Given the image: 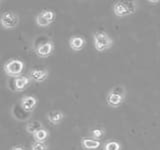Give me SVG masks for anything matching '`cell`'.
Listing matches in <instances>:
<instances>
[{"label":"cell","instance_id":"obj_1","mask_svg":"<svg viewBox=\"0 0 160 150\" xmlns=\"http://www.w3.org/2000/svg\"><path fill=\"white\" fill-rule=\"evenodd\" d=\"M23 69H24V62L22 60L16 59V58H11L7 60V61L4 63V66H3V70L5 74L8 75L9 77H14V78L21 76Z\"/></svg>","mask_w":160,"mask_h":150},{"label":"cell","instance_id":"obj_2","mask_svg":"<svg viewBox=\"0 0 160 150\" xmlns=\"http://www.w3.org/2000/svg\"><path fill=\"white\" fill-rule=\"evenodd\" d=\"M93 44L94 48L98 52H104L105 50H108L112 47L113 40L106 32L98 31L95 32L93 35Z\"/></svg>","mask_w":160,"mask_h":150},{"label":"cell","instance_id":"obj_3","mask_svg":"<svg viewBox=\"0 0 160 150\" xmlns=\"http://www.w3.org/2000/svg\"><path fill=\"white\" fill-rule=\"evenodd\" d=\"M125 99V91L122 87H114L108 92L106 96V103L112 108H117Z\"/></svg>","mask_w":160,"mask_h":150},{"label":"cell","instance_id":"obj_4","mask_svg":"<svg viewBox=\"0 0 160 150\" xmlns=\"http://www.w3.org/2000/svg\"><path fill=\"white\" fill-rule=\"evenodd\" d=\"M136 11V4L135 2L127 1H116L113 4V12L117 17L128 16Z\"/></svg>","mask_w":160,"mask_h":150},{"label":"cell","instance_id":"obj_5","mask_svg":"<svg viewBox=\"0 0 160 150\" xmlns=\"http://www.w3.org/2000/svg\"><path fill=\"white\" fill-rule=\"evenodd\" d=\"M55 17H56V14L53 10L44 9L36 15L35 22L39 27H47L55 21Z\"/></svg>","mask_w":160,"mask_h":150},{"label":"cell","instance_id":"obj_6","mask_svg":"<svg viewBox=\"0 0 160 150\" xmlns=\"http://www.w3.org/2000/svg\"><path fill=\"white\" fill-rule=\"evenodd\" d=\"M0 24L4 29H14L19 24V16L13 11H6L0 16Z\"/></svg>","mask_w":160,"mask_h":150},{"label":"cell","instance_id":"obj_7","mask_svg":"<svg viewBox=\"0 0 160 150\" xmlns=\"http://www.w3.org/2000/svg\"><path fill=\"white\" fill-rule=\"evenodd\" d=\"M37 102H38V100L35 96H32V95H25V96H23L21 100H20V107H21L24 111L31 113L35 109V107H36Z\"/></svg>","mask_w":160,"mask_h":150},{"label":"cell","instance_id":"obj_8","mask_svg":"<svg viewBox=\"0 0 160 150\" xmlns=\"http://www.w3.org/2000/svg\"><path fill=\"white\" fill-rule=\"evenodd\" d=\"M53 50H54V43L52 41H47L38 45L37 48L35 49V53H36L38 57L45 58L50 56L52 54Z\"/></svg>","mask_w":160,"mask_h":150},{"label":"cell","instance_id":"obj_9","mask_svg":"<svg viewBox=\"0 0 160 150\" xmlns=\"http://www.w3.org/2000/svg\"><path fill=\"white\" fill-rule=\"evenodd\" d=\"M49 72L47 69H31L29 71V78L36 82H43L48 78Z\"/></svg>","mask_w":160,"mask_h":150},{"label":"cell","instance_id":"obj_10","mask_svg":"<svg viewBox=\"0 0 160 150\" xmlns=\"http://www.w3.org/2000/svg\"><path fill=\"white\" fill-rule=\"evenodd\" d=\"M69 43V47L71 48L73 51H80L82 50L85 46V39L82 36H79V35H75V36H71L68 40Z\"/></svg>","mask_w":160,"mask_h":150},{"label":"cell","instance_id":"obj_11","mask_svg":"<svg viewBox=\"0 0 160 150\" xmlns=\"http://www.w3.org/2000/svg\"><path fill=\"white\" fill-rule=\"evenodd\" d=\"M30 84V78L27 76H19L14 79L13 90L15 92H21L26 89Z\"/></svg>","mask_w":160,"mask_h":150},{"label":"cell","instance_id":"obj_12","mask_svg":"<svg viewBox=\"0 0 160 150\" xmlns=\"http://www.w3.org/2000/svg\"><path fill=\"white\" fill-rule=\"evenodd\" d=\"M81 146L84 150H97L101 146L100 140H95L92 138H81Z\"/></svg>","mask_w":160,"mask_h":150},{"label":"cell","instance_id":"obj_13","mask_svg":"<svg viewBox=\"0 0 160 150\" xmlns=\"http://www.w3.org/2000/svg\"><path fill=\"white\" fill-rule=\"evenodd\" d=\"M46 118L51 124L57 125L63 120L64 113L62 111H59V110H52V111H49L46 114Z\"/></svg>","mask_w":160,"mask_h":150},{"label":"cell","instance_id":"obj_14","mask_svg":"<svg viewBox=\"0 0 160 150\" xmlns=\"http://www.w3.org/2000/svg\"><path fill=\"white\" fill-rule=\"evenodd\" d=\"M32 136L35 140V142L45 143V141H46L49 137V131L46 128H41V129H39L38 131L35 132Z\"/></svg>","mask_w":160,"mask_h":150},{"label":"cell","instance_id":"obj_15","mask_svg":"<svg viewBox=\"0 0 160 150\" xmlns=\"http://www.w3.org/2000/svg\"><path fill=\"white\" fill-rule=\"evenodd\" d=\"M25 128H26V132L28 134L33 135L35 132L38 131L39 129L44 128V127H43V124L41 123V121H39V120H33V121L27 123Z\"/></svg>","mask_w":160,"mask_h":150},{"label":"cell","instance_id":"obj_16","mask_svg":"<svg viewBox=\"0 0 160 150\" xmlns=\"http://www.w3.org/2000/svg\"><path fill=\"white\" fill-rule=\"evenodd\" d=\"M120 149H121V145H120L119 142L114 141V140L106 142L103 147V150H120Z\"/></svg>","mask_w":160,"mask_h":150},{"label":"cell","instance_id":"obj_17","mask_svg":"<svg viewBox=\"0 0 160 150\" xmlns=\"http://www.w3.org/2000/svg\"><path fill=\"white\" fill-rule=\"evenodd\" d=\"M90 134H91L92 139L98 140V139L103 137V135H104V129H102V128H94V129H91V130H90Z\"/></svg>","mask_w":160,"mask_h":150},{"label":"cell","instance_id":"obj_18","mask_svg":"<svg viewBox=\"0 0 160 150\" xmlns=\"http://www.w3.org/2000/svg\"><path fill=\"white\" fill-rule=\"evenodd\" d=\"M31 150H48V146L45 143L34 142L31 144Z\"/></svg>","mask_w":160,"mask_h":150},{"label":"cell","instance_id":"obj_19","mask_svg":"<svg viewBox=\"0 0 160 150\" xmlns=\"http://www.w3.org/2000/svg\"><path fill=\"white\" fill-rule=\"evenodd\" d=\"M11 150H27V149L24 146H22V145H15V146L12 147Z\"/></svg>","mask_w":160,"mask_h":150},{"label":"cell","instance_id":"obj_20","mask_svg":"<svg viewBox=\"0 0 160 150\" xmlns=\"http://www.w3.org/2000/svg\"><path fill=\"white\" fill-rule=\"evenodd\" d=\"M148 2H150V3H153V4H155V3H158L159 1H148Z\"/></svg>","mask_w":160,"mask_h":150},{"label":"cell","instance_id":"obj_21","mask_svg":"<svg viewBox=\"0 0 160 150\" xmlns=\"http://www.w3.org/2000/svg\"><path fill=\"white\" fill-rule=\"evenodd\" d=\"M0 3H1V0H0Z\"/></svg>","mask_w":160,"mask_h":150}]
</instances>
